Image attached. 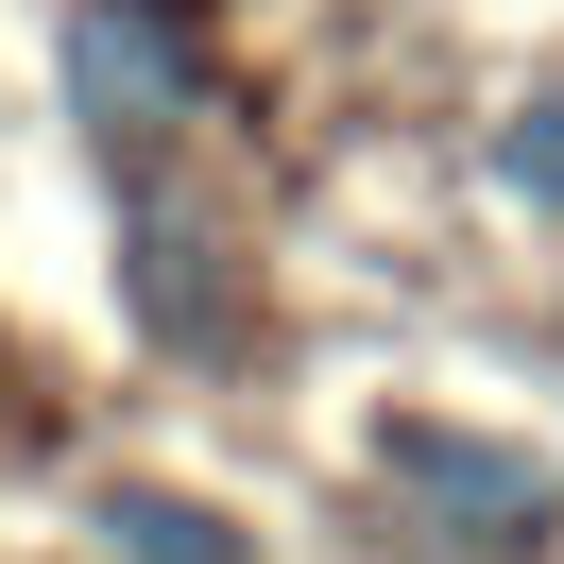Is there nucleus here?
<instances>
[{"label": "nucleus", "instance_id": "f03ea898", "mask_svg": "<svg viewBox=\"0 0 564 564\" xmlns=\"http://www.w3.org/2000/svg\"><path fill=\"white\" fill-rule=\"evenodd\" d=\"M69 104L104 120V138H172V120H188L172 0H69Z\"/></svg>", "mask_w": 564, "mask_h": 564}, {"label": "nucleus", "instance_id": "39448f33", "mask_svg": "<svg viewBox=\"0 0 564 564\" xmlns=\"http://www.w3.org/2000/svg\"><path fill=\"white\" fill-rule=\"evenodd\" d=\"M496 188H513V206H564V86L513 120V138H496Z\"/></svg>", "mask_w": 564, "mask_h": 564}, {"label": "nucleus", "instance_id": "20e7f679", "mask_svg": "<svg viewBox=\"0 0 564 564\" xmlns=\"http://www.w3.org/2000/svg\"><path fill=\"white\" fill-rule=\"evenodd\" d=\"M138 325H154V343H206V325H223V291H206V240H188L172 206H138Z\"/></svg>", "mask_w": 564, "mask_h": 564}, {"label": "nucleus", "instance_id": "f257e3e1", "mask_svg": "<svg viewBox=\"0 0 564 564\" xmlns=\"http://www.w3.org/2000/svg\"><path fill=\"white\" fill-rule=\"evenodd\" d=\"M377 479H393V513H411L427 547H462V564H530L564 530V462L479 445V427H377Z\"/></svg>", "mask_w": 564, "mask_h": 564}, {"label": "nucleus", "instance_id": "7ed1b4c3", "mask_svg": "<svg viewBox=\"0 0 564 564\" xmlns=\"http://www.w3.org/2000/svg\"><path fill=\"white\" fill-rule=\"evenodd\" d=\"M86 530H104V564H257V547H240L223 513H188V496H138V479H120V496H104Z\"/></svg>", "mask_w": 564, "mask_h": 564}]
</instances>
